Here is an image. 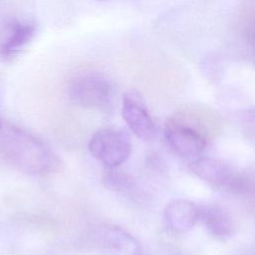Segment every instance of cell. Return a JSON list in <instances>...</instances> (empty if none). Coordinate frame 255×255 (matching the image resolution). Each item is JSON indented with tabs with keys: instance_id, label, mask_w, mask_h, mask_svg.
<instances>
[{
	"instance_id": "obj_1",
	"label": "cell",
	"mask_w": 255,
	"mask_h": 255,
	"mask_svg": "<svg viewBox=\"0 0 255 255\" xmlns=\"http://www.w3.org/2000/svg\"><path fill=\"white\" fill-rule=\"evenodd\" d=\"M0 152L16 169L31 175H49L61 167L59 157L45 142L11 125L0 129Z\"/></svg>"
},
{
	"instance_id": "obj_2",
	"label": "cell",
	"mask_w": 255,
	"mask_h": 255,
	"mask_svg": "<svg viewBox=\"0 0 255 255\" xmlns=\"http://www.w3.org/2000/svg\"><path fill=\"white\" fill-rule=\"evenodd\" d=\"M189 169L211 187L231 194H242L249 188L248 177L218 158L199 156L190 161Z\"/></svg>"
},
{
	"instance_id": "obj_3",
	"label": "cell",
	"mask_w": 255,
	"mask_h": 255,
	"mask_svg": "<svg viewBox=\"0 0 255 255\" xmlns=\"http://www.w3.org/2000/svg\"><path fill=\"white\" fill-rule=\"evenodd\" d=\"M68 93L73 103L91 109H110L117 99L114 82L99 73H87L76 77L72 80Z\"/></svg>"
},
{
	"instance_id": "obj_4",
	"label": "cell",
	"mask_w": 255,
	"mask_h": 255,
	"mask_svg": "<svg viewBox=\"0 0 255 255\" xmlns=\"http://www.w3.org/2000/svg\"><path fill=\"white\" fill-rule=\"evenodd\" d=\"M88 147L97 160L109 168H116L128 158L132 144L125 129L106 127L93 133Z\"/></svg>"
},
{
	"instance_id": "obj_5",
	"label": "cell",
	"mask_w": 255,
	"mask_h": 255,
	"mask_svg": "<svg viewBox=\"0 0 255 255\" xmlns=\"http://www.w3.org/2000/svg\"><path fill=\"white\" fill-rule=\"evenodd\" d=\"M164 137L168 145L185 158L199 157L207 146L205 134L194 125L178 118H172L166 122Z\"/></svg>"
},
{
	"instance_id": "obj_6",
	"label": "cell",
	"mask_w": 255,
	"mask_h": 255,
	"mask_svg": "<svg viewBox=\"0 0 255 255\" xmlns=\"http://www.w3.org/2000/svg\"><path fill=\"white\" fill-rule=\"evenodd\" d=\"M122 116L128 128L138 138L146 140L155 135V124L138 92L128 91L125 93L122 103Z\"/></svg>"
},
{
	"instance_id": "obj_7",
	"label": "cell",
	"mask_w": 255,
	"mask_h": 255,
	"mask_svg": "<svg viewBox=\"0 0 255 255\" xmlns=\"http://www.w3.org/2000/svg\"><path fill=\"white\" fill-rule=\"evenodd\" d=\"M200 205L183 198L169 201L163 210V221L171 233L183 234L199 223Z\"/></svg>"
},
{
	"instance_id": "obj_8",
	"label": "cell",
	"mask_w": 255,
	"mask_h": 255,
	"mask_svg": "<svg viewBox=\"0 0 255 255\" xmlns=\"http://www.w3.org/2000/svg\"><path fill=\"white\" fill-rule=\"evenodd\" d=\"M93 235L99 246L118 255H133L139 249L136 239L119 226H101Z\"/></svg>"
},
{
	"instance_id": "obj_9",
	"label": "cell",
	"mask_w": 255,
	"mask_h": 255,
	"mask_svg": "<svg viewBox=\"0 0 255 255\" xmlns=\"http://www.w3.org/2000/svg\"><path fill=\"white\" fill-rule=\"evenodd\" d=\"M199 223L205 227L210 235L218 240H227L235 233L233 219L219 205H200Z\"/></svg>"
},
{
	"instance_id": "obj_10",
	"label": "cell",
	"mask_w": 255,
	"mask_h": 255,
	"mask_svg": "<svg viewBox=\"0 0 255 255\" xmlns=\"http://www.w3.org/2000/svg\"><path fill=\"white\" fill-rule=\"evenodd\" d=\"M36 33V27L32 23L13 21L8 26V36L0 44V59L10 61L31 42Z\"/></svg>"
},
{
	"instance_id": "obj_11",
	"label": "cell",
	"mask_w": 255,
	"mask_h": 255,
	"mask_svg": "<svg viewBox=\"0 0 255 255\" xmlns=\"http://www.w3.org/2000/svg\"><path fill=\"white\" fill-rule=\"evenodd\" d=\"M111 169L103 176V183L108 189L117 192H127L134 187V181L127 173Z\"/></svg>"
},
{
	"instance_id": "obj_12",
	"label": "cell",
	"mask_w": 255,
	"mask_h": 255,
	"mask_svg": "<svg viewBox=\"0 0 255 255\" xmlns=\"http://www.w3.org/2000/svg\"><path fill=\"white\" fill-rule=\"evenodd\" d=\"M2 126H3V122H2V119H1V115H0V129H1Z\"/></svg>"
},
{
	"instance_id": "obj_13",
	"label": "cell",
	"mask_w": 255,
	"mask_h": 255,
	"mask_svg": "<svg viewBox=\"0 0 255 255\" xmlns=\"http://www.w3.org/2000/svg\"><path fill=\"white\" fill-rule=\"evenodd\" d=\"M133 255H142V254H139V253H135V254H133Z\"/></svg>"
},
{
	"instance_id": "obj_14",
	"label": "cell",
	"mask_w": 255,
	"mask_h": 255,
	"mask_svg": "<svg viewBox=\"0 0 255 255\" xmlns=\"http://www.w3.org/2000/svg\"><path fill=\"white\" fill-rule=\"evenodd\" d=\"M98 1H106V0H98Z\"/></svg>"
}]
</instances>
